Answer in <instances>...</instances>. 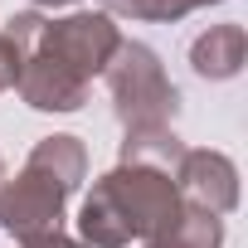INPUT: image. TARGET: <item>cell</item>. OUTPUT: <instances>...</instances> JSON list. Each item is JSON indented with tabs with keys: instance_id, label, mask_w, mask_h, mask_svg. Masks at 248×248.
<instances>
[{
	"instance_id": "1",
	"label": "cell",
	"mask_w": 248,
	"mask_h": 248,
	"mask_svg": "<svg viewBox=\"0 0 248 248\" xmlns=\"http://www.w3.org/2000/svg\"><path fill=\"white\" fill-rule=\"evenodd\" d=\"M185 209L170 175L146 166H112L93 180V190L78 204V238L83 248H127L156 238L166 224H175Z\"/></svg>"
},
{
	"instance_id": "2",
	"label": "cell",
	"mask_w": 248,
	"mask_h": 248,
	"mask_svg": "<svg viewBox=\"0 0 248 248\" xmlns=\"http://www.w3.org/2000/svg\"><path fill=\"white\" fill-rule=\"evenodd\" d=\"M88 180V146L73 132H54L39 137L25 156V166L15 175H5L0 185V233L5 238H30V233H49L63 229V204L73 200V190Z\"/></svg>"
},
{
	"instance_id": "3",
	"label": "cell",
	"mask_w": 248,
	"mask_h": 248,
	"mask_svg": "<svg viewBox=\"0 0 248 248\" xmlns=\"http://www.w3.org/2000/svg\"><path fill=\"white\" fill-rule=\"evenodd\" d=\"M0 34L15 44L20 59L34 54V59L54 63L59 73H68L83 88H93V78H102V68L122 49V30L107 10H68L59 20H49L39 10H20V15L5 20Z\"/></svg>"
},
{
	"instance_id": "4",
	"label": "cell",
	"mask_w": 248,
	"mask_h": 248,
	"mask_svg": "<svg viewBox=\"0 0 248 248\" xmlns=\"http://www.w3.org/2000/svg\"><path fill=\"white\" fill-rule=\"evenodd\" d=\"M112 117L122 132H151V127H175L180 117V88L170 83L161 54L141 39H122L112 63L102 68Z\"/></svg>"
},
{
	"instance_id": "5",
	"label": "cell",
	"mask_w": 248,
	"mask_h": 248,
	"mask_svg": "<svg viewBox=\"0 0 248 248\" xmlns=\"http://www.w3.org/2000/svg\"><path fill=\"white\" fill-rule=\"evenodd\" d=\"M170 180H175L180 200L204 209V214L229 219L238 209V166L224 151H214V146H185V156H180Z\"/></svg>"
},
{
	"instance_id": "6",
	"label": "cell",
	"mask_w": 248,
	"mask_h": 248,
	"mask_svg": "<svg viewBox=\"0 0 248 248\" xmlns=\"http://www.w3.org/2000/svg\"><path fill=\"white\" fill-rule=\"evenodd\" d=\"M243 63H248V30L238 20L209 25L190 39V73L204 83H229L243 73Z\"/></svg>"
},
{
	"instance_id": "7",
	"label": "cell",
	"mask_w": 248,
	"mask_h": 248,
	"mask_svg": "<svg viewBox=\"0 0 248 248\" xmlns=\"http://www.w3.org/2000/svg\"><path fill=\"white\" fill-rule=\"evenodd\" d=\"M185 156V141L175 127H151V132H122L117 141V166H146V170H161V175H175Z\"/></svg>"
},
{
	"instance_id": "8",
	"label": "cell",
	"mask_w": 248,
	"mask_h": 248,
	"mask_svg": "<svg viewBox=\"0 0 248 248\" xmlns=\"http://www.w3.org/2000/svg\"><path fill=\"white\" fill-rule=\"evenodd\" d=\"M141 248H224V219L219 214H204L195 204L180 209L175 224H166L156 238H146Z\"/></svg>"
},
{
	"instance_id": "9",
	"label": "cell",
	"mask_w": 248,
	"mask_h": 248,
	"mask_svg": "<svg viewBox=\"0 0 248 248\" xmlns=\"http://www.w3.org/2000/svg\"><path fill=\"white\" fill-rule=\"evenodd\" d=\"M107 15H127V20H141V25H175L195 10H209V5H224V0H102Z\"/></svg>"
},
{
	"instance_id": "10",
	"label": "cell",
	"mask_w": 248,
	"mask_h": 248,
	"mask_svg": "<svg viewBox=\"0 0 248 248\" xmlns=\"http://www.w3.org/2000/svg\"><path fill=\"white\" fill-rule=\"evenodd\" d=\"M15 248H83V238L68 233V229H49V233H30V238H20Z\"/></svg>"
},
{
	"instance_id": "11",
	"label": "cell",
	"mask_w": 248,
	"mask_h": 248,
	"mask_svg": "<svg viewBox=\"0 0 248 248\" xmlns=\"http://www.w3.org/2000/svg\"><path fill=\"white\" fill-rule=\"evenodd\" d=\"M15 78H20V54H15V44L5 34H0V93H10Z\"/></svg>"
},
{
	"instance_id": "12",
	"label": "cell",
	"mask_w": 248,
	"mask_h": 248,
	"mask_svg": "<svg viewBox=\"0 0 248 248\" xmlns=\"http://www.w3.org/2000/svg\"><path fill=\"white\" fill-rule=\"evenodd\" d=\"M30 5H49V10H59V5H78V0H30Z\"/></svg>"
},
{
	"instance_id": "13",
	"label": "cell",
	"mask_w": 248,
	"mask_h": 248,
	"mask_svg": "<svg viewBox=\"0 0 248 248\" xmlns=\"http://www.w3.org/2000/svg\"><path fill=\"white\" fill-rule=\"evenodd\" d=\"M0 185H5V156H0Z\"/></svg>"
}]
</instances>
